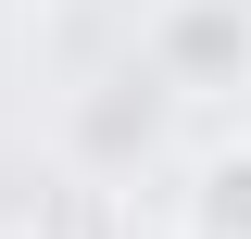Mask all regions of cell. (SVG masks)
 I'll return each instance as SVG.
<instances>
[{
  "instance_id": "1",
  "label": "cell",
  "mask_w": 251,
  "mask_h": 239,
  "mask_svg": "<svg viewBox=\"0 0 251 239\" xmlns=\"http://www.w3.org/2000/svg\"><path fill=\"white\" fill-rule=\"evenodd\" d=\"M151 76L163 89H239L251 76V0H163L151 13Z\"/></svg>"
},
{
  "instance_id": "3",
  "label": "cell",
  "mask_w": 251,
  "mask_h": 239,
  "mask_svg": "<svg viewBox=\"0 0 251 239\" xmlns=\"http://www.w3.org/2000/svg\"><path fill=\"white\" fill-rule=\"evenodd\" d=\"M188 227H201V239H251V139L201 164V189H188Z\"/></svg>"
},
{
  "instance_id": "2",
  "label": "cell",
  "mask_w": 251,
  "mask_h": 239,
  "mask_svg": "<svg viewBox=\"0 0 251 239\" xmlns=\"http://www.w3.org/2000/svg\"><path fill=\"white\" fill-rule=\"evenodd\" d=\"M163 101L176 89H163L151 63H138V76H100V89L75 101V164H138V151L163 139Z\"/></svg>"
}]
</instances>
